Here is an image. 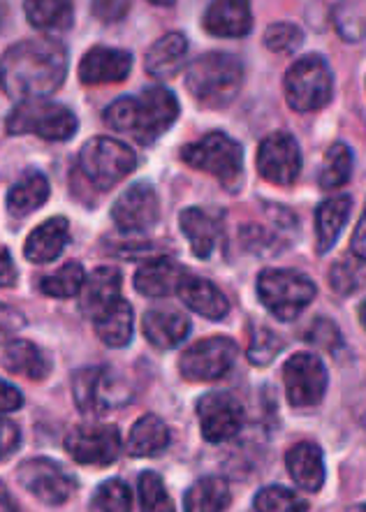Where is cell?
Instances as JSON below:
<instances>
[{
    "label": "cell",
    "mask_w": 366,
    "mask_h": 512,
    "mask_svg": "<svg viewBox=\"0 0 366 512\" xmlns=\"http://www.w3.org/2000/svg\"><path fill=\"white\" fill-rule=\"evenodd\" d=\"M130 5H133V0H93V12L105 24H116L126 17Z\"/></svg>",
    "instance_id": "obj_43"
},
{
    "label": "cell",
    "mask_w": 366,
    "mask_h": 512,
    "mask_svg": "<svg viewBox=\"0 0 366 512\" xmlns=\"http://www.w3.org/2000/svg\"><path fill=\"white\" fill-rule=\"evenodd\" d=\"M285 466H288L295 485L306 489V492L316 494L325 485V459H322V450L316 443L292 445L285 455Z\"/></svg>",
    "instance_id": "obj_25"
},
{
    "label": "cell",
    "mask_w": 366,
    "mask_h": 512,
    "mask_svg": "<svg viewBox=\"0 0 366 512\" xmlns=\"http://www.w3.org/2000/svg\"><path fill=\"white\" fill-rule=\"evenodd\" d=\"M133 70V54L126 49L114 47H93L84 54L79 63V79L86 86L119 84L128 79Z\"/></svg>",
    "instance_id": "obj_17"
},
{
    "label": "cell",
    "mask_w": 366,
    "mask_h": 512,
    "mask_svg": "<svg viewBox=\"0 0 366 512\" xmlns=\"http://www.w3.org/2000/svg\"><path fill=\"white\" fill-rule=\"evenodd\" d=\"M283 350L281 336L274 334L272 329L267 327H255L251 336V348H248V360L258 367H265V364L274 362L276 355Z\"/></svg>",
    "instance_id": "obj_40"
},
{
    "label": "cell",
    "mask_w": 366,
    "mask_h": 512,
    "mask_svg": "<svg viewBox=\"0 0 366 512\" xmlns=\"http://www.w3.org/2000/svg\"><path fill=\"white\" fill-rule=\"evenodd\" d=\"M304 35L299 26L288 24V21H278L265 31V47L274 54H292L302 47Z\"/></svg>",
    "instance_id": "obj_39"
},
{
    "label": "cell",
    "mask_w": 366,
    "mask_h": 512,
    "mask_svg": "<svg viewBox=\"0 0 366 512\" xmlns=\"http://www.w3.org/2000/svg\"><path fill=\"white\" fill-rule=\"evenodd\" d=\"M121 285H123V276L116 267H98L95 272L86 276V283L82 288V313L86 318L93 320L102 316L107 309L119 302L121 297Z\"/></svg>",
    "instance_id": "obj_19"
},
{
    "label": "cell",
    "mask_w": 366,
    "mask_h": 512,
    "mask_svg": "<svg viewBox=\"0 0 366 512\" xmlns=\"http://www.w3.org/2000/svg\"><path fill=\"white\" fill-rule=\"evenodd\" d=\"M179 119V100L170 89L153 86L139 95H126L105 109V123L139 144H153Z\"/></svg>",
    "instance_id": "obj_2"
},
{
    "label": "cell",
    "mask_w": 366,
    "mask_h": 512,
    "mask_svg": "<svg viewBox=\"0 0 366 512\" xmlns=\"http://www.w3.org/2000/svg\"><path fill=\"white\" fill-rule=\"evenodd\" d=\"M72 392H75L79 411L95 418L112 413L133 399V387L128 385V380L109 367L77 371L72 378Z\"/></svg>",
    "instance_id": "obj_8"
},
{
    "label": "cell",
    "mask_w": 366,
    "mask_h": 512,
    "mask_svg": "<svg viewBox=\"0 0 366 512\" xmlns=\"http://www.w3.org/2000/svg\"><path fill=\"white\" fill-rule=\"evenodd\" d=\"M142 329L146 341L158 350H172L186 341L190 320L174 309H151L144 313Z\"/></svg>",
    "instance_id": "obj_23"
},
{
    "label": "cell",
    "mask_w": 366,
    "mask_h": 512,
    "mask_svg": "<svg viewBox=\"0 0 366 512\" xmlns=\"http://www.w3.org/2000/svg\"><path fill=\"white\" fill-rule=\"evenodd\" d=\"M285 98L295 112H316L332 100L334 79L327 61L318 54L297 58L285 72Z\"/></svg>",
    "instance_id": "obj_9"
},
{
    "label": "cell",
    "mask_w": 366,
    "mask_h": 512,
    "mask_svg": "<svg viewBox=\"0 0 366 512\" xmlns=\"http://www.w3.org/2000/svg\"><path fill=\"white\" fill-rule=\"evenodd\" d=\"M353 253L360 258L362 262H366V211L357 223L355 234H353Z\"/></svg>",
    "instance_id": "obj_46"
},
{
    "label": "cell",
    "mask_w": 366,
    "mask_h": 512,
    "mask_svg": "<svg viewBox=\"0 0 366 512\" xmlns=\"http://www.w3.org/2000/svg\"><path fill=\"white\" fill-rule=\"evenodd\" d=\"M3 364L7 371L19 373L28 380H45L51 371V362L42 353V348L24 339L7 343L3 350Z\"/></svg>",
    "instance_id": "obj_29"
},
{
    "label": "cell",
    "mask_w": 366,
    "mask_h": 512,
    "mask_svg": "<svg viewBox=\"0 0 366 512\" xmlns=\"http://www.w3.org/2000/svg\"><path fill=\"white\" fill-rule=\"evenodd\" d=\"M135 167V151L114 137H93L79 151V170L98 190H109L121 184L135 172Z\"/></svg>",
    "instance_id": "obj_7"
},
{
    "label": "cell",
    "mask_w": 366,
    "mask_h": 512,
    "mask_svg": "<svg viewBox=\"0 0 366 512\" xmlns=\"http://www.w3.org/2000/svg\"><path fill=\"white\" fill-rule=\"evenodd\" d=\"M237 343L228 336H209L183 350L179 357L181 376L190 383H211L223 378L237 362Z\"/></svg>",
    "instance_id": "obj_10"
},
{
    "label": "cell",
    "mask_w": 366,
    "mask_h": 512,
    "mask_svg": "<svg viewBox=\"0 0 366 512\" xmlns=\"http://www.w3.org/2000/svg\"><path fill=\"white\" fill-rule=\"evenodd\" d=\"M151 5H156V7H172L174 3H177V0H149Z\"/></svg>",
    "instance_id": "obj_48"
},
{
    "label": "cell",
    "mask_w": 366,
    "mask_h": 512,
    "mask_svg": "<svg viewBox=\"0 0 366 512\" xmlns=\"http://www.w3.org/2000/svg\"><path fill=\"white\" fill-rule=\"evenodd\" d=\"M28 24L42 33H61L72 26V0H24Z\"/></svg>",
    "instance_id": "obj_32"
},
{
    "label": "cell",
    "mask_w": 366,
    "mask_h": 512,
    "mask_svg": "<svg viewBox=\"0 0 366 512\" xmlns=\"http://www.w3.org/2000/svg\"><path fill=\"white\" fill-rule=\"evenodd\" d=\"M230 485L223 478H202L183 496V508L188 512H218L230 506Z\"/></svg>",
    "instance_id": "obj_33"
},
{
    "label": "cell",
    "mask_w": 366,
    "mask_h": 512,
    "mask_svg": "<svg viewBox=\"0 0 366 512\" xmlns=\"http://www.w3.org/2000/svg\"><path fill=\"white\" fill-rule=\"evenodd\" d=\"M350 197L339 195L332 200H325L316 209V237H318V253H327L341 237L350 218Z\"/></svg>",
    "instance_id": "obj_31"
},
{
    "label": "cell",
    "mask_w": 366,
    "mask_h": 512,
    "mask_svg": "<svg viewBox=\"0 0 366 512\" xmlns=\"http://www.w3.org/2000/svg\"><path fill=\"white\" fill-rule=\"evenodd\" d=\"M68 75V51L58 40L38 38L3 54V89L10 98L40 100L56 93Z\"/></svg>",
    "instance_id": "obj_1"
},
{
    "label": "cell",
    "mask_w": 366,
    "mask_h": 512,
    "mask_svg": "<svg viewBox=\"0 0 366 512\" xmlns=\"http://www.w3.org/2000/svg\"><path fill=\"white\" fill-rule=\"evenodd\" d=\"M170 445V429L158 418V415H142L130 429L128 436V452L139 459H149L163 455Z\"/></svg>",
    "instance_id": "obj_27"
},
{
    "label": "cell",
    "mask_w": 366,
    "mask_h": 512,
    "mask_svg": "<svg viewBox=\"0 0 366 512\" xmlns=\"http://www.w3.org/2000/svg\"><path fill=\"white\" fill-rule=\"evenodd\" d=\"M0 448H3V459H7L12 455V452L19 450V443H21V431L17 424H14L12 420L3 418V422H0Z\"/></svg>",
    "instance_id": "obj_44"
},
{
    "label": "cell",
    "mask_w": 366,
    "mask_h": 512,
    "mask_svg": "<svg viewBox=\"0 0 366 512\" xmlns=\"http://www.w3.org/2000/svg\"><path fill=\"white\" fill-rule=\"evenodd\" d=\"M0 281H3V288H10V285L17 283V269H14L12 255L7 248H3V274H0Z\"/></svg>",
    "instance_id": "obj_47"
},
{
    "label": "cell",
    "mask_w": 366,
    "mask_h": 512,
    "mask_svg": "<svg viewBox=\"0 0 366 512\" xmlns=\"http://www.w3.org/2000/svg\"><path fill=\"white\" fill-rule=\"evenodd\" d=\"M133 306L126 299H119L112 309H107L102 316L93 320V329L98 339L109 348H123L133 339Z\"/></svg>",
    "instance_id": "obj_30"
},
{
    "label": "cell",
    "mask_w": 366,
    "mask_h": 512,
    "mask_svg": "<svg viewBox=\"0 0 366 512\" xmlns=\"http://www.w3.org/2000/svg\"><path fill=\"white\" fill-rule=\"evenodd\" d=\"M7 135H38L47 142L72 140L79 121L70 107L51 100H24L5 121Z\"/></svg>",
    "instance_id": "obj_5"
},
{
    "label": "cell",
    "mask_w": 366,
    "mask_h": 512,
    "mask_svg": "<svg viewBox=\"0 0 366 512\" xmlns=\"http://www.w3.org/2000/svg\"><path fill=\"white\" fill-rule=\"evenodd\" d=\"M202 24L216 38H244L253 28L251 0H211Z\"/></svg>",
    "instance_id": "obj_18"
},
{
    "label": "cell",
    "mask_w": 366,
    "mask_h": 512,
    "mask_svg": "<svg viewBox=\"0 0 366 512\" xmlns=\"http://www.w3.org/2000/svg\"><path fill=\"white\" fill-rule=\"evenodd\" d=\"M21 404H24V397H21V392L17 390V387L10 383H3V392H0V411L3 413L19 411Z\"/></svg>",
    "instance_id": "obj_45"
},
{
    "label": "cell",
    "mask_w": 366,
    "mask_h": 512,
    "mask_svg": "<svg viewBox=\"0 0 366 512\" xmlns=\"http://www.w3.org/2000/svg\"><path fill=\"white\" fill-rule=\"evenodd\" d=\"M306 341L316 343V346L329 350V353H336V350L343 346L339 327H336L332 320H325V318H318L316 323L309 327V332H306Z\"/></svg>",
    "instance_id": "obj_41"
},
{
    "label": "cell",
    "mask_w": 366,
    "mask_h": 512,
    "mask_svg": "<svg viewBox=\"0 0 366 512\" xmlns=\"http://www.w3.org/2000/svg\"><path fill=\"white\" fill-rule=\"evenodd\" d=\"M49 200V181L38 170H26L14 181L10 193H7V211L12 216L24 218L38 211Z\"/></svg>",
    "instance_id": "obj_26"
},
{
    "label": "cell",
    "mask_w": 366,
    "mask_h": 512,
    "mask_svg": "<svg viewBox=\"0 0 366 512\" xmlns=\"http://www.w3.org/2000/svg\"><path fill=\"white\" fill-rule=\"evenodd\" d=\"M244 86V65L225 51H209L190 63L186 89L195 102L209 109H223L237 100Z\"/></svg>",
    "instance_id": "obj_3"
},
{
    "label": "cell",
    "mask_w": 366,
    "mask_h": 512,
    "mask_svg": "<svg viewBox=\"0 0 366 512\" xmlns=\"http://www.w3.org/2000/svg\"><path fill=\"white\" fill-rule=\"evenodd\" d=\"M353 174V153L346 144H332L325 153V165L320 170V188L334 190L346 186Z\"/></svg>",
    "instance_id": "obj_35"
},
{
    "label": "cell",
    "mask_w": 366,
    "mask_h": 512,
    "mask_svg": "<svg viewBox=\"0 0 366 512\" xmlns=\"http://www.w3.org/2000/svg\"><path fill=\"white\" fill-rule=\"evenodd\" d=\"M84 283H86V272L82 262L70 260L65 262L61 269H56L54 274L45 276V279L40 281V290L54 299H68V297L82 295Z\"/></svg>",
    "instance_id": "obj_34"
},
{
    "label": "cell",
    "mask_w": 366,
    "mask_h": 512,
    "mask_svg": "<svg viewBox=\"0 0 366 512\" xmlns=\"http://www.w3.org/2000/svg\"><path fill=\"white\" fill-rule=\"evenodd\" d=\"M283 383L288 392L290 406L311 408L325 399L327 392V369L325 362L313 353L292 355L283 367Z\"/></svg>",
    "instance_id": "obj_11"
},
{
    "label": "cell",
    "mask_w": 366,
    "mask_h": 512,
    "mask_svg": "<svg viewBox=\"0 0 366 512\" xmlns=\"http://www.w3.org/2000/svg\"><path fill=\"white\" fill-rule=\"evenodd\" d=\"M137 492H139V508L146 512H172L174 501L167 494L165 482L158 473L144 471L137 480Z\"/></svg>",
    "instance_id": "obj_36"
},
{
    "label": "cell",
    "mask_w": 366,
    "mask_h": 512,
    "mask_svg": "<svg viewBox=\"0 0 366 512\" xmlns=\"http://www.w3.org/2000/svg\"><path fill=\"white\" fill-rule=\"evenodd\" d=\"M181 160L193 170L214 177L225 190H239L244 179V149L223 130H211L181 149Z\"/></svg>",
    "instance_id": "obj_4"
},
{
    "label": "cell",
    "mask_w": 366,
    "mask_h": 512,
    "mask_svg": "<svg viewBox=\"0 0 366 512\" xmlns=\"http://www.w3.org/2000/svg\"><path fill=\"white\" fill-rule=\"evenodd\" d=\"M357 313H360V323H362V327L366 329V299L360 304V311H357Z\"/></svg>",
    "instance_id": "obj_49"
},
{
    "label": "cell",
    "mask_w": 366,
    "mask_h": 512,
    "mask_svg": "<svg viewBox=\"0 0 366 512\" xmlns=\"http://www.w3.org/2000/svg\"><path fill=\"white\" fill-rule=\"evenodd\" d=\"M112 221L116 228L128 234L149 232L160 221V200L151 184H133L123 190L112 207Z\"/></svg>",
    "instance_id": "obj_16"
},
{
    "label": "cell",
    "mask_w": 366,
    "mask_h": 512,
    "mask_svg": "<svg viewBox=\"0 0 366 512\" xmlns=\"http://www.w3.org/2000/svg\"><path fill=\"white\" fill-rule=\"evenodd\" d=\"M188 54V40L183 33H167L156 40L146 54L144 68L151 77H174Z\"/></svg>",
    "instance_id": "obj_28"
},
{
    "label": "cell",
    "mask_w": 366,
    "mask_h": 512,
    "mask_svg": "<svg viewBox=\"0 0 366 512\" xmlns=\"http://www.w3.org/2000/svg\"><path fill=\"white\" fill-rule=\"evenodd\" d=\"M253 510L260 512H306L309 503L285 487H265L253 499Z\"/></svg>",
    "instance_id": "obj_37"
},
{
    "label": "cell",
    "mask_w": 366,
    "mask_h": 512,
    "mask_svg": "<svg viewBox=\"0 0 366 512\" xmlns=\"http://www.w3.org/2000/svg\"><path fill=\"white\" fill-rule=\"evenodd\" d=\"M121 431L114 424H82V427L70 429L65 436V450L75 459L77 464L84 466H107L116 462L121 455Z\"/></svg>",
    "instance_id": "obj_12"
},
{
    "label": "cell",
    "mask_w": 366,
    "mask_h": 512,
    "mask_svg": "<svg viewBox=\"0 0 366 512\" xmlns=\"http://www.w3.org/2000/svg\"><path fill=\"white\" fill-rule=\"evenodd\" d=\"M186 269L172 258L146 260L135 274V290L144 297H170L177 295L181 281L186 279Z\"/></svg>",
    "instance_id": "obj_20"
},
{
    "label": "cell",
    "mask_w": 366,
    "mask_h": 512,
    "mask_svg": "<svg viewBox=\"0 0 366 512\" xmlns=\"http://www.w3.org/2000/svg\"><path fill=\"white\" fill-rule=\"evenodd\" d=\"M260 177L274 186H292L302 172V151L292 135L272 133L258 149Z\"/></svg>",
    "instance_id": "obj_15"
},
{
    "label": "cell",
    "mask_w": 366,
    "mask_h": 512,
    "mask_svg": "<svg viewBox=\"0 0 366 512\" xmlns=\"http://www.w3.org/2000/svg\"><path fill=\"white\" fill-rule=\"evenodd\" d=\"M332 285L339 292H353L362 285V267L355 260H341L332 269Z\"/></svg>",
    "instance_id": "obj_42"
},
{
    "label": "cell",
    "mask_w": 366,
    "mask_h": 512,
    "mask_svg": "<svg viewBox=\"0 0 366 512\" xmlns=\"http://www.w3.org/2000/svg\"><path fill=\"white\" fill-rule=\"evenodd\" d=\"M70 241V223L63 216L49 218L42 225H38L31 234H28L24 255L35 265H47L54 262L58 255L63 253V248Z\"/></svg>",
    "instance_id": "obj_22"
},
{
    "label": "cell",
    "mask_w": 366,
    "mask_h": 512,
    "mask_svg": "<svg viewBox=\"0 0 366 512\" xmlns=\"http://www.w3.org/2000/svg\"><path fill=\"white\" fill-rule=\"evenodd\" d=\"M258 297L274 318L288 323L316 299V283L297 269H265L258 276Z\"/></svg>",
    "instance_id": "obj_6"
},
{
    "label": "cell",
    "mask_w": 366,
    "mask_h": 512,
    "mask_svg": "<svg viewBox=\"0 0 366 512\" xmlns=\"http://www.w3.org/2000/svg\"><path fill=\"white\" fill-rule=\"evenodd\" d=\"M133 506V494L126 482L107 480L95 489L91 499V510H107V512H128Z\"/></svg>",
    "instance_id": "obj_38"
},
{
    "label": "cell",
    "mask_w": 366,
    "mask_h": 512,
    "mask_svg": "<svg viewBox=\"0 0 366 512\" xmlns=\"http://www.w3.org/2000/svg\"><path fill=\"white\" fill-rule=\"evenodd\" d=\"M179 228L186 234L197 258H209L216 251L221 239V221L216 214L200 207H188L179 214Z\"/></svg>",
    "instance_id": "obj_24"
},
{
    "label": "cell",
    "mask_w": 366,
    "mask_h": 512,
    "mask_svg": "<svg viewBox=\"0 0 366 512\" xmlns=\"http://www.w3.org/2000/svg\"><path fill=\"white\" fill-rule=\"evenodd\" d=\"M17 478L28 494L45 506H63L75 492V480L61 464L45 457L28 459L19 466Z\"/></svg>",
    "instance_id": "obj_13"
},
{
    "label": "cell",
    "mask_w": 366,
    "mask_h": 512,
    "mask_svg": "<svg viewBox=\"0 0 366 512\" xmlns=\"http://www.w3.org/2000/svg\"><path fill=\"white\" fill-rule=\"evenodd\" d=\"M177 295L190 311L200 313V316L207 320H223L230 311L228 297H225L209 279H200V276L186 274Z\"/></svg>",
    "instance_id": "obj_21"
},
{
    "label": "cell",
    "mask_w": 366,
    "mask_h": 512,
    "mask_svg": "<svg viewBox=\"0 0 366 512\" xmlns=\"http://www.w3.org/2000/svg\"><path fill=\"white\" fill-rule=\"evenodd\" d=\"M197 420L209 443H225L244 427V406L230 392H209L197 401Z\"/></svg>",
    "instance_id": "obj_14"
}]
</instances>
